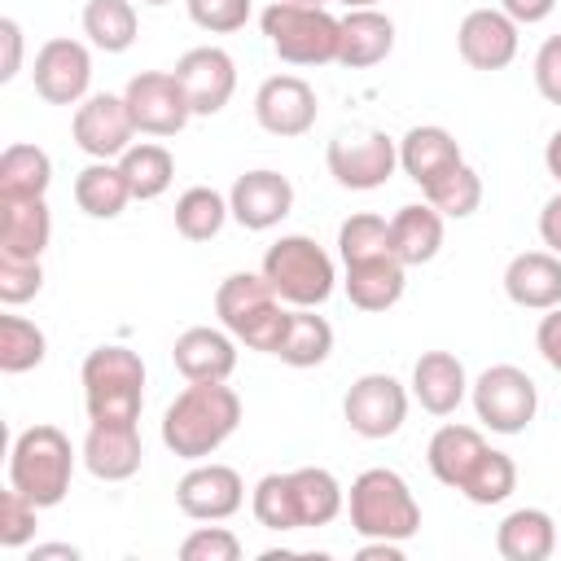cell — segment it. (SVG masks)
Wrapping results in <instances>:
<instances>
[{
	"label": "cell",
	"mask_w": 561,
	"mask_h": 561,
	"mask_svg": "<svg viewBox=\"0 0 561 561\" xmlns=\"http://www.w3.org/2000/svg\"><path fill=\"white\" fill-rule=\"evenodd\" d=\"M241 425V394L228 381H188L162 412V447L180 460L215 456Z\"/></svg>",
	"instance_id": "obj_1"
},
{
	"label": "cell",
	"mask_w": 561,
	"mask_h": 561,
	"mask_svg": "<svg viewBox=\"0 0 561 561\" xmlns=\"http://www.w3.org/2000/svg\"><path fill=\"white\" fill-rule=\"evenodd\" d=\"M342 504H346V495H342L337 478L320 465H302L289 473H263L250 495L254 522L267 530H280V535L329 526L342 513Z\"/></svg>",
	"instance_id": "obj_2"
},
{
	"label": "cell",
	"mask_w": 561,
	"mask_h": 561,
	"mask_svg": "<svg viewBox=\"0 0 561 561\" xmlns=\"http://www.w3.org/2000/svg\"><path fill=\"white\" fill-rule=\"evenodd\" d=\"M215 316L250 351L276 355L289 324V302H280V294L263 272H232L215 289Z\"/></svg>",
	"instance_id": "obj_3"
},
{
	"label": "cell",
	"mask_w": 561,
	"mask_h": 561,
	"mask_svg": "<svg viewBox=\"0 0 561 561\" xmlns=\"http://www.w3.org/2000/svg\"><path fill=\"white\" fill-rule=\"evenodd\" d=\"M88 421L101 425H136L145 408V359L131 346H96L79 368Z\"/></svg>",
	"instance_id": "obj_4"
},
{
	"label": "cell",
	"mask_w": 561,
	"mask_h": 561,
	"mask_svg": "<svg viewBox=\"0 0 561 561\" xmlns=\"http://www.w3.org/2000/svg\"><path fill=\"white\" fill-rule=\"evenodd\" d=\"M351 530L359 539H412L421 530V504L394 469H364L346 495Z\"/></svg>",
	"instance_id": "obj_5"
},
{
	"label": "cell",
	"mask_w": 561,
	"mask_h": 561,
	"mask_svg": "<svg viewBox=\"0 0 561 561\" xmlns=\"http://www.w3.org/2000/svg\"><path fill=\"white\" fill-rule=\"evenodd\" d=\"M75 478V447L57 425H31L9 447V486H18L39 508L66 500Z\"/></svg>",
	"instance_id": "obj_6"
},
{
	"label": "cell",
	"mask_w": 561,
	"mask_h": 561,
	"mask_svg": "<svg viewBox=\"0 0 561 561\" xmlns=\"http://www.w3.org/2000/svg\"><path fill=\"white\" fill-rule=\"evenodd\" d=\"M259 26L272 44V53L289 66H329L337 61L342 44V18H333L320 4H294V0H272L259 13Z\"/></svg>",
	"instance_id": "obj_7"
},
{
	"label": "cell",
	"mask_w": 561,
	"mask_h": 561,
	"mask_svg": "<svg viewBox=\"0 0 561 561\" xmlns=\"http://www.w3.org/2000/svg\"><path fill=\"white\" fill-rule=\"evenodd\" d=\"M259 272L272 280V289L289 307H320V302H329V294L337 285V272H333L329 250L316 245L302 232H289V237L272 241Z\"/></svg>",
	"instance_id": "obj_8"
},
{
	"label": "cell",
	"mask_w": 561,
	"mask_h": 561,
	"mask_svg": "<svg viewBox=\"0 0 561 561\" xmlns=\"http://www.w3.org/2000/svg\"><path fill=\"white\" fill-rule=\"evenodd\" d=\"M469 399L478 421L491 434H522L539 412V386L517 364H491L469 381Z\"/></svg>",
	"instance_id": "obj_9"
},
{
	"label": "cell",
	"mask_w": 561,
	"mask_h": 561,
	"mask_svg": "<svg viewBox=\"0 0 561 561\" xmlns=\"http://www.w3.org/2000/svg\"><path fill=\"white\" fill-rule=\"evenodd\" d=\"M324 162H329V175L342 188L368 193V188H381L394 175L399 140H390L386 131H342V136L329 140Z\"/></svg>",
	"instance_id": "obj_10"
},
{
	"label": "cell",
	"mask_w": 561,
	"mask_h": 561,
	"mask_svg": "<svg viewBox=\"0 0 561 561\" xmlns=\"http://www.w3.org/2000/svg\"><path fill=\"white\" fill-rule=\"evenodd\" d=\"M123 101L140 136H180L193 118V105L175 79V70H140L127 79Z\"/></svg>",
	"instance_id": "obj_11"
},
{
	"label": "cell",
	"mask_w": 561,
	"mask_h": 561,
	"mask_svg": "<svg viewBox=\"0 0 561 561\" xmlns=\"http://www.w3.org/2000/svg\"><path fill=\"white\" fill-rule=\"evenodd\" d=\"M342 416L359 438H390L408 421V390L390 373H364L351 381Z\"/></svg>",
	"instance_id": "obj_12"
},
{
	"label": "cell",
	"mask_w": 561,
	"mask_h": 561,
	"mask_svg": "<svg viewBox=\"0 0 561 561\" xmlns=\"http://www.w3.org/2000/svg\"><path fill=\"white\" fill-rule=\"evenodd\" d=\"M70 136H75V145H79L88 158L118 162V158L131 149L136 123H131V110H127L123 96H114V92H92V96H83V101L75 105Z\"/></svg>",
	"instance_id": "obj_13"
},
{
	"label": "cell",
	"mask_w": 561,
	"mask_h": 561,
	"mask_svg": "<svg viewBox=\"0 0 561 561\" xmlns=\"http://www.w3.org/2000/svg\"><path fill=\"white\" fill-rule=\"evenodd\" d=\"M35 92L48 101V105H79L83 96H92V53L88 44L70 39V35H53L39 44L35 53Z\"/></svg>",
	"instance_id": "obj_14"
},
{
	"label": "cell",
	"mask_w": 561,
	"mask_h": 561,
	"mask_svg": "<svg viewBox=\"0 0 561 561\" xmlns=\"http://www.w3.org/2000/svg\"><path fill=\"white\" fill-rule=\"evenodd\" d=\"M316 114H320V101L302 75H272L254 92V118L267 136H280V140L307 136L316 127Z\"/></svg>",
	"instance_id": "obj_15"
},
{
	"label": "cell",
	"mask_w": 561,
	"mask_h": 561,
	"mask_svg": "<svg viewBox=\"0 0 561 561\" xmlns=\"http://www.w3.org/2000/svg\"><path fill=\"white\" fill-rule=\"evenodd\" d=\"M175 504L193 522H224L245 504V482L232 465L193 460V469L175 482Z\"/></svg>",
	"instance_id": "obj_16"
},
{
	"label": "cell",
	"mask_w": 561,
	"mask_h": 561,
	"mask_svg": "<svg viewBox=\"0 0 561 561\" xmlns=\"http://www.w3.org/2000/svg\"><path fill=\"white\" fill-rule=\"evenodd\" d=\"M228 210L245 232H267L294 210V184L280 171H245L228 188Z\"/></svg>",
	"instance_id": "obj_17"
},
{
	"label": "cell",
	"mask_w": 561,
	"mask_h": 561,
	"mask_svg": "<svg viewBox=\"0 0 561 561\" xmlns=\"http://www.w3.org/2000/svg\"><path fill=\"white\" fill-rule=\"evenodd\" d=\"M175 79H180L193 114H219L237 92V61L224 48L202 44L175 61Z\"/></svg>",
	"instance_id": "obj_18"
},
{
	"label": "cell",
	"mask_w": 561,
	"mask_h": 561,
	"mask_svg": "<svg viewBox=\"0 0 561 561\" xmlns=\"http://www.w3.org/2000/svg\"><path fill=\"white\" fill-rule=\"evenodd\" d=\"M517 22L504 9H469L456 26V48L473 70H504L517 57Z\"/></svg>",
	"instance_id": "obj_19"
},
{
	"label": "cell",
	"mask_w": 561,
	"mask_h": 561,
	"mask_svg": "<svg viewBox=\"0 0 561 561\" xmlns=\"http://www.w3.org/2000/svg\"><path fill=\"white\" fill-rule=\"evenodd\" d=\"M171 364L180 368L184 381H228L237 368V337L228 329L193 324L175 337Z\"/></svg>",
	"instance_id": "obj_20"
},
{
	"label": "cell",
	"mask_w": 561,
	"mask_h": 561,
	"mask_svg": "<svg viewBox=\"0 0 561 561\" xmlns=\"http://www.w3.org/2000/svg\"><path fill=\"white\" fill-rule=\"evenodd\" d=\"M504 294L508 302L526 311L561 307V254L552 250H522L504 267Z\"/></svg>",
	"instance_id": "obj_21"
},
{
	"label": "cell",
	"mask_w": 561,
	"mask_h": 561,
	"mask_svg": "<svg viewBox=\"0 0 561 561\" xmlns=\"http://www.w3.org/2000/svg\"><path fill=\"white\" fill-rule=\"evenodd\" d=\"M460 162H465V153H460L456 136H451L447 127H438V123L408 127L403 140H399V167H403V175H408L412 184H421V193H425L434 180H443L451 167H460Z\"/></svg>",
	"instance_id": "obj_22"
},
{
	"label": "cell",
	"mask_w": 561,
	"mask_h": 561,
	"mask_svg": "<svg viewBox=\"0 0 561 561\" xmlns=\"http://www.w3.org/2000/svg\"><path fill=\"white\" fill-rule=\"evenodd\" d=\"M140 460H145V447H140V430L136 425H101V421L88 425L83 465H88L92 478L127 482V478L140 473Z\"/></svg>",
	"instance_id": "obj_23"
},
{
	"label": "cell",
	"mask_w": 561,
	"mask_h": 561,
	"mask_svg": "<svg viewBox=\"0 0 561 561\" xmlns=\"http://www.w3.org/2000/svg\"><path fill=\"white\" fill-rule=\"evenodd\" d=\"M465 394H469V377L451 351H425L412 364V399L430 416H451L465 403Z\"/></svg>",
	"instance_id": "obj_24"
},
{
	"label": "cell",
	"mask_w": 561,
	"mask_h": 561,
	"mask_svg": "<svg viewBox=\"0 0 561 561\" xmlns=\"http://www.w3.org/2000/svg\"><path fill=\"white\" fill-rule=\"evenodd\" d=\"M486 447H491V443L482 438V430L447 421V425H438V430L430 434L425 460H430V473H434L443 486L460 491V486L469 482V473L478 469V460L486 456Z\"/></svg>",
	"instance_id": "obj_25"
},
{
	"label": "cell",
	"mask_w": 561,
	"mask_h": 561,
	"mask_svg": "<svg viewBox=\"0 0 561 561\" xmlns=\"http://www.w3.org/2000/svg\"><path fill=\"white\" fill-rule=\"evenodd\" d=\"M342 267H346V280H342L346 285V298L359 311H390L403 298L408 267L394 259V250L373 254V259H359V263H342Z\"/></svg>",
	"instance_id": "obj_26"
},
{
	"label": "cell",
	"mask_w": 561,
	"mask_h": 561,
	"mask_svg": "<svg viewBox=\"0 0 561 561\" xmlns=\"http://www.w3.org/2000/svg\"><path fill=\"white\" fill-rule=\"evenodd\" d=\"M390 48H394V22L381 9H346L342 44H337V66L368 70V66L386 61Z\"/></svg>",
	"instance_id": "obj_27"
},
{
	"label": "cell",
	"mask_w": 561,
	"mask_h": 561,
	"mask_svg": "<svg viewBox=\"0 0 561 561\" xmlns=\"http://www.w3.org/2000/svg\"><path fill=\"white\" fill-rule=\"evenodd\" d=\"M390 250L403 267H421L443 250V215L430 202H408L390 219Z\"/></svg>",
	"instance_id": "obj_28"
},
{
	"label": "cell",
	"mask_w": 561,
	"mask_h": 561,
	"mask_svg": "<svg viewBox=\"0 0 561 561\" xmlns=\"http://www.w3.org/2000/svg\"><path fill=\"white\" fill-rule=\"evenodd\" d=\"M53 241V215L44 197L31 202H0V254L9 259H39Z\"/></svg>",
	"instance_id": "obj_29"
},
{
	"label": "cell",
	"mask_w": 561,
	"mask_h": 561,
	"mask_svg": "<svg viewBox=\"0 0 561 561\" xmlns=\"http://www.w3.org/2000/svg\"><path fill=\"white\" fill-rule=\"evenodd\" d=\"M495 552L504 561H548L557 552V522L543 508H513L495 526Z\"/></svg>",
	"instance_id": "obj_30"
},
{
	"label": "cell",
	"mask_w": 561,
	"mask_h": 561,
	"mask_svg": "<svg viewBox=\"0 0 561 561\" xmlns=\"http://www.w3.org/2000/svg\"><path fill=\"white\" fill-rule=\"evenodd\" d=\"M53 184V158L39 145H9L0 153V202H31L44 197Z\"/></svg>",
	"instance_id": "obj_31"
},
{
	"label": "cell",
	"mask_w": 561,
	"mask_h": 561,
	"mask_svg": "<svg viewBox=\"0 0 561 561\" xmlns=\"http://www.w3.org/2000/svg\"><path fill=\"white\" fill-rule=\"evenodd\" d=\"M329 355H333V324L316 316V307H289V324L276 346V359H285L289 368H316Z\"/></svg>",
	"instance_id": "obj_32"
},
{
	"label": "cell",
	"mask_w": 561,
	"mask_h": 561,
	"mask_svg": "<svg viewBox=\"0 0 561 561\" xmlns=\"http://www.w3.org/2000/svg\"><path fill=\"white\" fill-rule=\"evenodd\" d=\"M75 202H79V210L92 215V219H114V215H123V206L131 202V188H127L123 167L92 158V162L75 175Z\"/></svg>",
	"instance_id": "obj_33"
},
{
	"label": "cell",
	"mask_w": 561,
	"mask_h": 561,
	"mask_svg": "<svg viewBox=\"0 0 561 561\" xmlns=\"http://www.w3.org/2000/svg\"><path fill=\"white\" fill-rule=\"evenodd\" d=\"M83 35L101 53H127L140 35V18L131 0H88L83 4Z\"/></svg>",
	"instance_id": "obj_34"
},
{
	"label": "cell",
	"mask_w": 561,
	"mask_h": 561,
	"mask_svg": "<svg viewBox=\"0 0 561 561\" xmlns=\"http://www.w3.org/2000/svg\"><path fill=\"white\" fill-rule=\"evenodd\" d=\"M118 167H123L127 188H131L136 202H153V197H162V193L171 188V180H175V158H171V149L158 145V140H140V145H131V149L118 158Z\"/></svg>",
	"instance_id": "obj_35"
},
{
	"label": "cell",
	"mask_w": 561,
	"mask_h": 561,
	"mask_svg": "<svg viewBox=\"0 0 561 561\" xmlns=\"http://www.w3.org/2000/svg\"><path fill=\"white\" fill-rule=\"evenodd\" d=\"M228 219H232L228 197L206 188V184H193V188H184L175 197V232L184 241H210V237H219V228Z\"/></svg>",
	"instance_id": "obj_36"
},
{
	"label": "cell",
	"mask_w": 561,
	"mask_h": 561,
	"mask_svg": "<svg viewBox=\"0 0 561 561\" xmlns=\"http://www.w3.org/2000/svg\"><path fill=\"white\" fill-rule=\"evenodd\" d=\"M48 355V337L35 320H22V316H0V368L4 373H31L39 368Z\"/></svg>",
	"instance_id": "obj_37"
},
{
	"label": "cell",
	"mask_w": 561,
	"mask_h": 561,
	"mask_svg": "<svg viewBox=\"0 0 561 561\" xmlns=\"http://www.w3.org/2000/svg\"><path fill=\"white\" fill-rule=\"evenodd\" d=\"M425 202H430L443 219H469V215L482 206V175H478L469 162H460V167H451L443 180H434V184L425 188Z\"/></svg>",
	"instance_id": "obj_38"
},
{
	"label": "cell",
	"mask_w": 561,
	"mask_h": 561,
	"mask_svg": "<svg viewBox=\"0 0 561 561\" xmlns=\"http://www.w3.org/2000/svg\"><path fill=\"white\" fill-rule=\"evenodd\" d=\"M513 486H517V465H513V456L486 447V456L478 460V469L469 473V482L460 486V495H465L469 504H504V500L513 495Z\"/></svg>",
	"instance_id": "obj_39"
},
{
	"label": "cell",
	"mask_w": 561,
	"mask_h": 561,
	"mask_svg": "<svg viewBox=\"0 0 561 561\" xmlns=\"http://www.w3.org/2000/svg\"><path fill=\"white\" fill-rule=\"evenodd\" d=\"M386 250H390V219H381L373 210H359V215L342 219V228H337L342 263H359V259H373V254H386Z\"/></svg>",
	"instance_id": "obj_40"
},
{
	"label": "cell",
	"mask_w": 561,
	"mask_h": 561,
	"mask_svg": "<svg viewBox=\"0 0 561 561\" xmlns=\"http://www.w3.org/2000/svg\"><path fill=\"white\" fill-rule=\"evenodd\" d=\"M44 289V267L39 259H9L0 254V302L4 307H22Z\"/></svg>",
	"instance_id": "obj_41"
},
{
	"label": "cell",
	"mask_w": 561,
	"mask_h": 561,
	"mask_svg": "<svg viewBox=\"0 0 561 561\" xmlns=\"http://www.w3.org/2000/svg\"><path fill=\"white\" fill-rule=\"evenodd\" d=\"M35 513H39V504L26 500L18 486H9L0 495V543L4 548H26L35 539Z\"/></svg>",
	"instance_id": "obj_42"
},
{
	"label": "cell",
	"mask_w": 561,
	"mask_h": 561,
	"mask_svg": "<svg viewBox=\"0 0 561 561\" xmlns=\"http://www.w3.org/2000/svg\"><path fill=\"white\" fill-rule=\"evenodd\" d=\"M180 557L184 561H237L241 557V539L228 526H197L193 535H184Z\"/></svg>",
	"instance_id": "obj_43"
},
{
	"label": "cell",
	"mask_w": 561,
	"mask_h": 561,
	"mask_svg": "<svg viewBox=\"0 0 561 561\" xmlns=\"http://www.w3.org/2000/svg\"><path fill=\"white\" fill-rule=\"evenodd\" d=\"M188 18L210 35H232L250 22V0H188Z\"/></svg>",
	"instance_id": "obj_44"
},
{
	"label": "cell",
	"mask_w": 561,
	"mask_h": 561,
	"mask_svg": "<svg viewBox=\"0 0 561 561\" xmlns=\"http://www.w3.org/2000/svg\"><path fill=\"white\" fill-rule=\"evenodd\" d=\"M535 88L548 105H561V35H548L535 53Z\"/></svg>",
	"instance_id": "obj_45"
},
{
	"label": "cell",
	"mask_w": 561,
	"mask_h": 561,
	"mask_svg": "<svg viewBox=\"0 0 561 561\" xmlns=\"http://www.w3.org/2000/svg\"><path fill=\"white\" fill-rule=\"evenodd\" d=\"M535 346H539L543 364H548L552 373H561V307H548V311H543V320H539V329H535Z\"/></svg>",
	"instance_id": "obj_46"
},
{
	"label": "cell",
	"mask_w": 561,
	"mask_h": 561,
	"mask_svg": "<svg viewBox=\"0 0 561 561\" xmlns=\"http://www.w3.org/2000/svg\"><path fill=\"white\" fill-rule=\"evenodd\" d=\"M22 70V26L13 18H0V83H9Z\"/></svg>",
	"instance_id": "obj_47"
},
{
	"label": "cell",
	"mask_w": 561,
	"mask_h": 561,
	"mask_svg": "<svg viewBox=\"0 0 561 561\" xmlns=\"http://www.w3.org/2000/svg\"><path fill=\"white\" fill-rule=\"evenodd\" d=\"M539 241L552 250V254H561V188L543 202V210H539Z\"/></svg>",
	"instance_id": "obj_48"
},
{
	"label": "cell",
	"mask_w": 561,
	"mask_h": 561,
	"mask_svg": "<svg viewBox=\"0 0 561 561\" xmlns=\"http://www.w3.org/2000/svg\"><path fill=\"white\" fill-rule=\"evenodd\" d=\"M500 9H504L517 26H535V22H543V18L557 9V0H500Z\"/></svg>",
	"instance_id": "obj_49"
},
{
	"label": "cell",
	"mask_w": 561,
	"mask_h": 561,
	"mask_svg": "<svg viewBox=\"0 0 561 561\" xmlns=\"http://www.w3.org/2000/svg\"><path fill=\"white\" fill-rule=\"evenodd\" d=\"M373 557H386V561H403V543L399 539H368L359 548V561H373Z\"/></svg>",
	"instance_id": "obj_50"
},
{
	"label": "cell",
	"mask_w": 561,
	"mask_h": 561,
	"mask_svg": "<svg viewBox=\"0 0 561 561\" xmlns=\"http://www.w3.org/2000/svg\"><path fill=\"white\" fill-rule=\"evenodd\" d=\"M44 557H66V561H79V548H75V543H35V548H31V561H44Z\"/></svg>",
	"instance_id": "obj_51"
},
{
	"label": "cell",
	"mask_w": 561,
	"mask_h": 561,
	"mask_svg": "<svg viewBox=\"0 0 561 561\" xmlns=\"http://www.w3.org/2000/svg\"><path fill=\"white\" fill-rule=\"evenodd\" d=\"M543 167H548V175H557V184H561V127L552 131V140H548V149H543Z\"/></svg>",
	"instance_id": "obj_52"
},
{
	"label": "cell",
	"mask_w": 561,
	"mask_h": 561,
	"mask_svg": "<svg viewBox=\"0 0 561 561\" xmlns=\"http://www.w3.org/2000/svg\"><path fill=\"white\" fill-rule=\"evenodd\" d=\"M342 4H346V9H377L381 0H342Z\"/></svg>",
	"instance_id": "obj_53"
},
{
	"label": "cell",
	"mask_w": 561,
	"mask_h": 561,
	"mask_svg": "<svg viewBox=\"0 0 561 561\" xmlns=\"http://www.w3.org/2000/svg\"><path fill=\"white\" fill-rule=\"evenodd\" d=\"M294 4H320V9H324V4H329V0H294Z\"/></svg>",
	"instance_id": "obj_54"
},
{
	"label": "cell",
	"mask_w": 561,
	"mask_h": 561,
	"mask_svg": "<svg viewBox=\"0 0 561 561\" xmlns=\"http://www.w3.org/2000/svg\"><path fill=\"white\" fill-rule=\"evenodd\" d=\"M140 4H153L158 9V4H171V0H140Z\"/></svg>",
	"instance_id": "obj_55"
}]
</instances>
